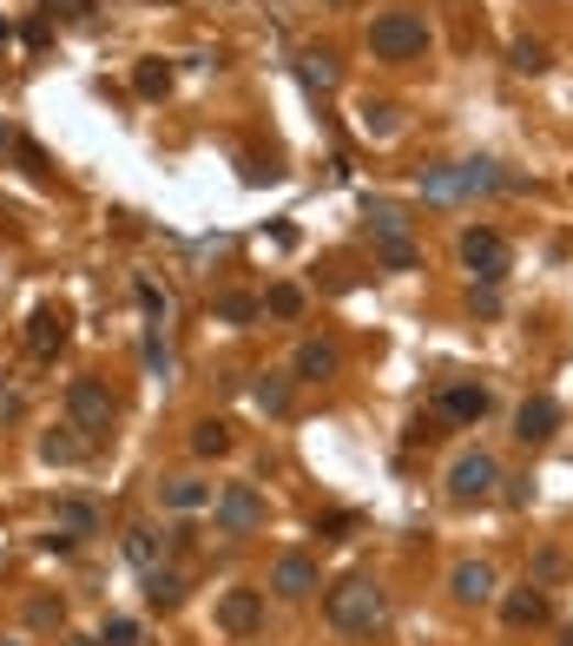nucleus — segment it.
<instances>
[{"mask_svg":"<svg viewBox=\"0 0 573 646\" xmlns=\"http://www.w3.org/2000/svg\"><path fill=\"white\" fill-rule=\"evenodd\" d=\"M323 614H330V627L337 634H376L383 621H389V601H383V588L370 581V574H343L337 588H323Z\"/></svg>","mask_w":573,"mask_h":646,"instance_id":"nucleus-1","label":"nucleus"},{"mask_svg":"<svg viewBox=\"0 0 573 646\" xmlns=\"http://www.w3.org/2000/svg\"><path fill=\"white\" fill-rule=\"evenodd\" d=\"M370 53H376V59H389V66L422 59V53H429V20H422V13H409V7H383V13L370 20Z\"/></svg>","mask_w":573,"mask_h":646,"instance_id":"nucleus-2","label":"nucleus"},{"mask_svg":"<svg viewBox=\"0 0 573 646\" xmlns=\"http://www.w3.org/2000/svg\"><path fill=\"white\" fill-rule=\"evenodd\" d=\"M66 416H73V429H79L86 442H99V436L119 423V396H112L99 376H73V383H66Z\"/></svg>","mask_w":573,"mask_h":646,"instance_id":"nucleus-3","label":"nucleus"},{"mask_svg":"<svg viewBox=\"0 0 573 646\" xmlns=\"http://www.w3.org/2000/svg\"><path fill=\"white\" fill-rule=\"evenodd\" d=\"M211 515H218V535L244 541V535H257V528H264V495H257L251 482H224V489H218V502H211Z\"/></svg>","mask_w":573,"mask_h":646,"instance_id":"nucleus-4","label":"nucleus"},{"mask_svg":"<svg viewBox=\"0 0 573 646\" xmlns=\"http://www.w3.org/2000/svg\"><path fill=\"white\" fill-rule=\"evenodd\" d=\"M462 264L475 271V284H502V277H508V238L488 231V225L462 231Z\"/></svg>","mask_w":573,"mask_h":646,"instance_id":"nucleus-5","label":"nucleus"},{"mask_svg":"<svg viewBox=\"0 0 573 646\" xmlns=\"http://www.w3.org/2000/svg\"><path fill=\"white\" fill-rule=\"evenodd\" d=\"M495 482H502V462H495L488 449H462V456L449 462V495H455V502H482Z\"/></svg>","mask_w":573,"mask_h":646,"instance_id":"nucleus-6","label":"nucleus"},{"mask_svg":"<svg viewBox=\"0 0 573 646\" xmlns=\"http://www.w3.org/2000/svg\"><path fill=\"white\" fill-rule=\"evenodd\" d=\"M218 627H224L231 640L264 634V588H224V594H218Z\"/></svg>","mask_w":573,"mask_h":646,"instance_id":"nucleus-7","label":"nucleus"},{"mask_svg":"<svg viewBox=\"0 0 573 646\" xmlns=\"http://www.w3.org/2000/svg\"><path fill=\"white\" fill-rule=\"evenodd\" d=\"M515 436H521L528 449L554 442V436H561V403H554V396H521V409H515Z\"/></svg>","mask_w":573,"mask_h":646,"instance_id":"nucleus-8","label":"nucleus"},{"mask_svg":"<svg viewBox=\"0 0 573 646\" xmlns=\"http://www.w3.org/2000/svg\"><path fill=\"white\" fill-rule=\"evenodd\" d=\"M66 337H73V324H66L59 304H40V310L26 317V350H33V357H59Z\"/></svg>","mask_w":573,"mask_h":646,"instance_id":"nucleus-9","label":"nucleus"},{"mask_svg":"<svg viewBox=\"0 0 573 646\" xmlns=\"http://www.w3.org/2000/svg\"><path fill=\"white\" fill-rule=\"evenodd\" d=\"M271 588H277L284 601H310V594H317L323 581H317V561L290 548V555H277V568H271Z\"/></svg>","mask_w":573,"mask_h":646,"instance_id":"nucleus-10","label":"nucleus"},{"mask_svg":"<svg viewBox=\"0 0 573 646\" xmlns=\"http://www.w3.org/2000/svg\"><path fill=\"white\" fill-rule=\"evenodd\" d=\"M337 370H343V350H337V343H323V337L297 343V357H290V376H297V383H330Z\"/></svg>","mask_w":573,"mask_h":646,"instance_id":"nucleus-11","label":"nucleus"},{"mask_svg":"<svg viewBox=\"0 0 573 646\" xmlns=\"http://www.w3.org/2000/svg\"><path fill=\"white\" fill-rule=\"evenodd\" d=\"M449 594H455L462 607H488V601H495V568H488V561H462V568L449 574Z\"/></svg>","mask_w":573,"mask_h":646,"instance_id":"nucleus-12","label":"nucleus"},{"mask_svg":"<svg viewBox=\"0 0 573 646\" xmlns=\"http://www.w3.org/2000/svg\"><path fill=\"white\" fill-rule=\"evenodd\" d=\"M548 614H554V607H548V588H535V581L502 601V621H508V627H548Z\"/></svg>","mask_w":573,"mask_h":646,"instance_id":"nucleus-13","label":"nucleus"},{"mask_svg":"<svg viewBox=\"0 0 573 646\" xmlns=\"http://www.w3.org/2000/svg\"><path fill=\"white\" fill-rule=\"evenodd\" d=\"M442 416L462 423V429L482 423V416H488V390H482V383H449V390H442Z\"/></svg>","mask_w":573,"mask_h":646,"instance_id":"nucleus-14","label":"nucleus"},{"mask_svg":"<svg viewBox=\"0 0 573 646\" xmlns=\"http://www.w3.org/2000/svg\"><path fill=\"white\" fill-rule=\"evenodd\" d=\"M53 522H59V535H73V541H79V535H99V508H92L86 495H59V502H53Z\"/></svg>","mask_w":573,"mask_h":646,"instance_id":"nucleus-15","label":"nucleus"},{"mask_svg":"<svg viewBox=\"0 0 573 646\" xmlns=\"http://www.w3.org/2000/svg\"><path fill=\"white\" fill-rule=\"evenodd\" d=\"M145 601H152L158 614L185 607V574H178V568H145Z\"/></svg>","mask_w":573,"mask_h":646,"instance_id":"nucleus-16","label":"nucleus"},{"mask_svg":"<svg viewBox=\"0 0 573 646\" xmlns=\"http://www.w3.org/2000/svg\"><path fill=\"white\" fill-rule=\"evenodd\" d=\"M363 218H370V238H409V211L396 198H370Z\"/></svg>","mask_w":573,"mask_h":646,"instance_id":"nucleus-17","label":"nucleus"},{"mask_svg":"<svg viewBox=\"0 0 573 646\" xmlns=\"http://www.w3.org/2000/svg\"><path fill=\"white\" fill-rule=\"evenodd\" d=\"M86 436H66V429H46L40 436V462H53V469H73V462H86Z\"/></svg>","mask_w":573,"mask_h":646,"instance_id":"nucleus-18","label":"nucleus"},{"mask_svg":"<svg viewBox=\"0 0 573 646\" xmlns=\"http://www.w3.org/2000/svg\"><path fill=\"white\" fill-rule=\"evenodd\" d=\"M158 502H165V508H178V515H191V508H205V502H211V482H198V475H172V482L158 489Z\"/></svg>","mask_w":573,"mask_h":646,"instance_id":"nucleus-19","label":"nucleus"},{"mask_svg":"<svg viewBox=\"0 0 573 646\" xmlns=\"http://www.w3.org/2000/svg\"><path fill=\"white\" fill-rule=\"evenodd\" d=\"M297 79H304L310 92H337V79H343V73H337V59H330V53H304V59H297Z\"/></svg>","mask_w":573,"mask_h":646,"instance_id":"nucleus-20","label":"nucleus"},{"mask_svg":"<svg viewBox=\"0 0 573 646\" xmlns=\"http://www.w3.org/2000/svg\"><path fill=\"white\" fill-rule=\"evenodd\" d=\"M304 304H310V297H304L297 284H271V291H264V317H277V324H297Z\"/></svg>","mask_w":573,"mask_h":646,"instance_id":"nucleus-21","label":"nucleus"},{"mask_svg":"<svg viewBox=\"0 0 573 646\" xmlns=\"http://www.w3.org/2000/svg\"><path fill=\"white\" fill-rule=\"evenodd\" d=\"M290 383H297V376H257V383H251V403H257L264 416H284V409H290Z\"/></svg>","mask_w":573,"mask_h":646,"instance_id":"nucleus-22","label":"nucleus"},{"mask_svg":"<svg viewBox=\"0 0 573 646\" xmlns=\"http://www.w3.org/2000/svg\"><path fill=\"white\" fill-rule=\"evenodd\" d=\"M26 627H33V634H59V627H66V601H59V594H33V601H26Z\"/></svg>","mask_w":573,"mask_h":646,"instance_id":"nucleus-23","label":"nucleus"},{"mask_svg":"<svg viewBox=\"0 0 573 646\" xmlns=\"http://www.w3.org/2000/svg\"><path fill=\"white\" fill-rule=\"evenodd\" d=\"M257 317H264V304H257V297H244V291L218 297V324H231V330H251Z\"/></svg>","mask_w":573,"mask_h":646,"instance_id":"nucleus-24","label":"nucleus"},{"mask_svg":"<svg viewBox=\"0 0 573 646\" xmlns=\"http://www.w3.org/2000/svg\"><path fill=\"white\" fill-rule=\"evenodd\" d=\"M191 449L198 456H231V423H218V416L191 423Z\"/></svg>","mask_w":573,"mask_h":646,"instance_id":"nucleus-25","label":"nucleus"},{"mask_svg":"<svg viewBox=\"0 0 573 646\" xmlns=\"http://www.w3.org/2000/svg\"><path fill=\"white\" fill-rule=\"evenodd\" d=\"M132 86H139L145 99H165V92H172V66H165V59H139V66H132Z\"/></svg>","mask_w":573,"mask_h":646,"instance_id":"nucleus-26","label":"nucleus"},{"mask_svg":"<svg viewBox=\"0 0 573 646\" xmlns=\"http://www.w3.org/2000/svg\"><path fill=\"white\" fill-rule=\"evenodd\" d=\"M132 297H139V310L152 317V330H165V317H172V297H165L152 277H139V284H132Z\"/></svg>","mask_w":573,"mask_h":646,"instance_id":"nucleus-27","label":"nucleus"},{"mask_svg":"<svg viewBox=\"0 0 573 646\" xmlns=\"http://www.w3.org/2000/svg\"><path fill=\"white\" fill-rule=\"evenodd\" d=\"M125 561H132L139 574L158 568V535H152V528H132V535H125Z\"/></svg>","mask_w":573,"mask_h":646,"instance_id":"nucleus-28","label":"nucleus"},{"mask_svg":"<svg viewBox=\"0 0 573 646\" xmlns=\"http://www.w3.org/2000/svg\"><path fill=\"white\" fill-rule=\"evenodd\" d=\"M508 66H515V73H548V46H541V40H515V46H508Z\"/></svg>","mask_w":573,"mask_h":646,"instance_id":"nucleus-29","label":"nucleus"},{"mask_svg":"<svg viewBox=\"0 0 573 646\" xmlns=\"http://www.w3.org/2000/svg\"><path fill=\"white\" fill-rule=\"evenodd\" d=\"M376 258H383V264H389V271H416V264H422V258H416V244H409V238H376Z\"/></svg>","mask_w":573,"mask_h":646,"instance_id":"nucleus-30","label":"nucleus"},{"mask_svg":"<svg viewBox=\"0 0 573 646\" xmlns=\"http://www.w3.org/2000/svg\"><path fill=\"white\" fill-rule=\"evenodd\" d=\"M92 646H139V621H125V614H112L99 634H92Z\"/></svg>","mask_w":573,"mask_h":646,"instance_id":"nucleus-31","label":"nucleus"},{"mask_svg":"<svg viewBox=\"0 0 573 646\" xmlns=\"http://www.w3.org/2000/svg\"><path fill=\"white\" fill-rule=\"evenodd\" d=\"M554 581H568V555L541 548V555H535V588H554Z\"/></svg>","mask_w":573,"mask_h":646,"instance_id":"nucleus-32","label":"nucleus"},{"mask_svg":"<svg viewBox=\"0 0 573 646\" xmlns=\"http://www.w3.org/2000/svg\"><path fill=\"white\" fill-rule=\"evenodd\" d=\"M145 370H152V376H172V343H165V330L145 337Z\"/></svg>","mask_w":573,"mask_h":646,"instance_id":"nucleus-33","label":"nucleus"},{"mask_svg":"<svg viewBox=\"0 0 573 646\" xmlns=\"http://www.w3.org/2000/svg\"><path fill=\"white\" fill-rule=\"evenodd\" d=\"M363 125L389 139V132H396V106H383V99H376V106H363Z\"/></svg>","mask_w":573,"mask_h":646,"instance_id":"nucleus-34","label":"nucleus"},{"mask_svg":"<svg viewBox=\"0 0 573 646\" xmlns=\"http://www.w3.org/2000/svg\"><path fill=\"white\" fill-rule=\"evenodd\" d=\"M13 152H20V165H26L33 178H46V152H40L33 139H13Z\"/></svg>","mask_w":573,"mask_h":646,"instance_id":"nucleus-35","label":"nucleus"},{"mask_svg":"<svg viewBox=\"0 0 573 646\" xmlns=\"http://www.w3.org/2000/svg\"><path fill=\"white\" fill-rule=\"evenodd\" d=\"M356 535V515H323V541H350Z\"/></svg>","mask_w":573,"mask_h":646,"instance_id":"nucleus-36","label":"nucleus"},{"mask_svg":"<svg viewBox=\"0 0 573 646\" xmlns=\"http://www.w3.org/2000/svg\"><path fill=\"white\" fill-rule=\"evenodd\" d=\"M46 13H59V20H86L92 13V0H40Z\"/></svg>","mask_w":573,"mask_h":646,"instance_id":"nucleus-37","label":"nucleus"},{"mask_svg":"<svg viewBox=\"0 0 573 646\" xmlns=\"http://www.w3.org/2000/svg\"><path fill=\"white\" fill-rule=\"evenodd\" d=\"M40 555H73V535H59V528H53V535H40Z\"/></svg>","mask_w":573,"mask_h":646,"instance_id":"nucleus-38","label":"nucleus"},{"mask_svg":"<svg viewBox=\"0 0 573 646\" xmlns=\"http://www.w3.org/2000/svg\"><path fill=\"white\" fill-rule=\"evenodd\" d=\"M475 310H482V317H495V310H502V297H495V284H482V291H475Z\"/></svg>","mask_w":573,"mask_h":646,"instance_id":"nucleus-39","label":"nucleus"},{"mask_svg":"<svg viewBox=\"0 0 573 646\" xmlns=\"http://www.w3.org/2000/svg\"><path fill=\"white\" fill-rule=\"evenodd\" d=\"M13 416H20V390H7V383H0V423H13Z\"/></svg>","mask_w":573,"mask_h":646,"instance_id":"nucleus-40","label":"nucleus"},{"mask_svg":"<svg viewBox=\"0 0 573 646\" xmlns=\"http://www.w3.org/2000/svg\"><path fill=\"white\" fill-rule=\"evenodd\" d=\"M7 152H13V125L0 119V158H7Z\"/></svg>","mask_w":573,"mask_h":646,"instance_id":"nucleus-41","label":"nucleus"},{"mask_svg":"<svg viewBox=\"0 0 573 646\" xmlns=\"http://www.w3.org/2000/svg\"><path fill=\"white\" fill-rule=\"evenodd\" d=\"M7 40H13V26H7V20H0V46H7Z\"/></svg>","mask_w":573,"mask_h":646,"instance_id":"nucleus-42","label":"nucleus"},{"mask_svg":"<svg viewBox=\"0 0 573 646\" xmlns=\"http://www.w3.org/2000/svg\"><path fill=\"white\" fill-rule=\"evenodd\" d=\"M330 7H356V0H330Z\"/></svg>","mask_w":573,"mask_h":646,"instance_id":"nucleus-43","label":"nucleus"},{"mask_svg":"<svg viewBox=\"0 0 573 646\" xmlns=\"http://www.w3.org/2000/svg\"><path fill=\"white\" fill-rule=\"evenodd\" d=\"M66 646H92V640H66Z\"/></svg>","mask_w":573,"mask_h":646,"instance_id":"nucleus-44","label":"nucleus"},{"mask_svg":"<svg viewBox=\"0 0 573 646\" xmlns=\"http://www.w3.org/2000/svg\"><path fill=\"white\" fill-rule=\"evenodd\" d=\"M561 646H573V627H568V640H561Z\"/></svg>","mask_w":573,"mask_h":646,"instance_id":"nucleus-45","label":"nucleus"},{"mask_svg":"<svg viewBox=\"0 0 573 646\" xmlns=\"http://www.w3.org/2000/svg\"><path fill=\"white\" fill-rule=\"evenodd\" d=\"M0 646H20V640H0Z\"/></svg>","mask_w":573,"mask_h":646,"instance_id":"nucleus-46","label":"nucleus"}]
</instances>
